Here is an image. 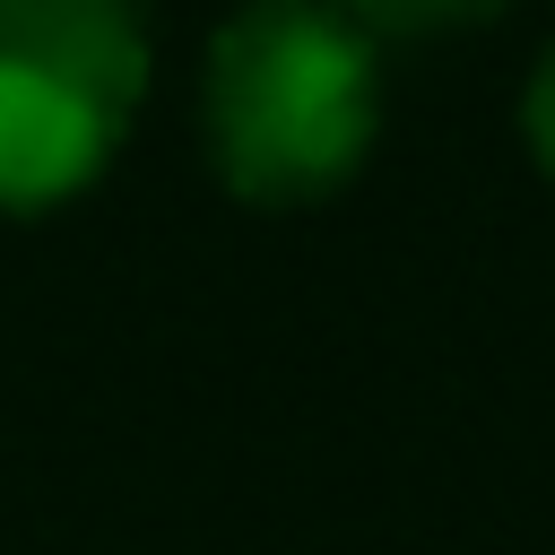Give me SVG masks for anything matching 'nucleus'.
<instances>
[{
    "mask_svg": "<svg viewBox=\"0 0 555 555\" xmlns=\"http://www.w3.org/2000/svg\"><path fill=\"white\" fill-rule=\"evenodd\" d=\"M520 130H529V156H538V173L555 182V43H546V61L529 69V95H520Z\"/></svg>",
    "mask_w": 555,
    "mask_h": 555,
    "instance_id": "nucleus-4",
    "label": "nucleus"
},
{
    "mask_svg": "<svg viewBox=\"0 0 555 555\" xmlns=\"http://www.w3.org/2000/svg\"><path fill=\"white\" fill-rule=\"evenodd\" d=\"M382 130L373 35L347 0H260L217 26L199 69V139L234 199H330Z\"/></svg>",
    "mask_w": 555,
    "mask_h": 555,
    "instance_id": "nucleus-1",
    "label": "nucleus"
},
{
    "mask_svg": "<svg viewBox=\"0 0 555 555\" xmlns=\"http://www.w3.org/2000/svg\"><path fill=\"white\" fill-rule=\"evenodd\" d=\"M364 26H468V17H494L512 0H347Z\"/></svg>",
    "mask_w": 555,
    "mask_h": 555,
    "instance_id": "nucleus-3",
    "label": "nucleus"
},
{
    "mask_svg": "<svg viewBox=\"0 0 555 555\" xmlns=\"http://www.w3.org/2000/svg\"><path fill=\"white\" fill-rule=\"evenodd\" d=\"M147 26L130 0H0V217L78 199L130 139Z\"/></svg>",
    "mask_w": 555,
    "mask_h": 555,
    "instance_id": "nucleus-2",
    "label": "nucleus"
}]
</instances>
